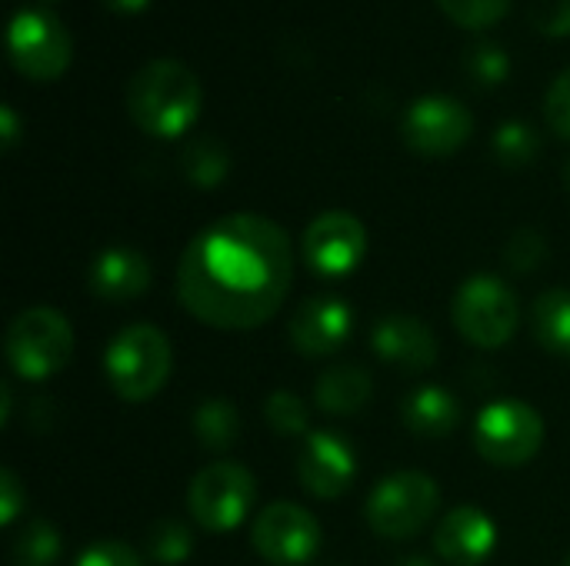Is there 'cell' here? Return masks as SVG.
I'll return each mask as SVG.
<instances>
[{"label":"cell","mask_w":570,"mask_h":566,"mask_svg":"<svg viewBox=\"0 0 570 566\" xmlns=\"http://www.w3.org/2000/svg\"><path fill=\"white\" fill-rule=\"evenodd\" d=\"M294 247L281 224L261 214H227L180 254V307L217 330H254L287 300Z\"/></svg>","instance_id":"1"},{"label":"cell","mask_w":570,"mask_h":566,"mask_svg":"<svg viewBox=\"0 0 570 566\" xmlns=\"http://www.w3.org/2000/svg\"><path fill=\"white\" fill-rule=\"evenodd\" d=\"M200 80L197 73L170 57L144 63L127 83V113L130 120L160 140L187 133L200 113Z\"/></svg>","instance_id":"2"},{"label":"cell","mask_w":570,"mask_h":566,"mask_svg":"<svg viewBox=\"0 0 570 566\" xmlns=\"http://www.w3.org/2000/svg\"><path fill=\"white\" fill-rule=\"evenodd\" d=\"M174 350L160 327L130 324L104 350V374L114 394L127 404H144L157 397L170 377Z\"/></svg>","instance_id":"3"},{"label":"cell","mask_w":570,"mask_h":566,"mask_svg":"<svg viewBox=\"0 0 570 566\" xmlns=\"http://www.w3.org/2000/svg\"><path fill=\"white\" fill-rule=\"evenodd\" d=\"M7 364L23 380H47L60 374L73 357V330L53 307L20 310L7 327Z\"/></svg>","instance_id":"4"},{"label":"cell","mask_w":570,"mask_h":566,"mask_svg":"<svg viewBox=\"0 0 570 566\" xmlns=\"http://www.w3.org/2000/svg\"><path fill=\"white\" fill-rule=\"evenodd\" d=\"M451 317L468 344L481 350H498L514 337L521 324V307L514 290L501 277L478 274L461 284L451 304Z\"/></svg>","instance_id":"5"},{"label":"cell","mask_w":570,"mask_h":566,"mask_svg":"<svg viewBox=\"0 0 570 566\" xmlns=\"http://www.w3.org/2000/svg\"><path fill=\"white\" fill-rule=\"evenodd\" d=\"M441 507L434 477L421 470H401L384 477L367 497V524L377 537L407 540L421 534Z\"/></svg>","instance_id":"6"},{"label":"cell","mask_w":570,"mask_h":566,"mask_svg":"<svg viewBox=\"0 0 570 566\" xmlns=\"http://www.w3.org/2000/svg\"><path fill=\"white\" fill-rule=\"evenodd\" d=\"M257 504V480L247 467L234 460L207 464L187 490L190 517L210 534H230Z\"/></svg>","instance_id":"7"},{"label":"cell","mask_w":570,"mask_h":566,"mask_svg":"<svg viewBox=\"0 0 570 566\" xmlns=\"http://www.w3.org/2000/svg\"><path fill=\"white\" fill-rule=\"evenodd\" d=\"M544 444V420L524 400H494L474 424V447L494 467H521L538 457Z\"/></svg>","instance_id":"8"},{"label":"cell","mask_w":570,"mask_h":566,"mask_svg":"<svg viewBox=\"0 0 570 566\" xmlns=\"http://www.w3.org/2000/svg\"><path fill=\"white\" fill-rule=\"evenodd\" d=\"M13 67L30 80H57L73 60L67 27L47 10H17L7 33Z\"/></svg>","instance_id":"9"},{"label":"cell","mask_w":570,"mask_h":566,"mask_svg":"<svg viewBox=\"0 0 570 566\" xmlns=\"http://www.w3.org/2000/svg\"><path fill=\"white\" fill-rule=\"evenodd\" d=\"M254 550L274 566H304L311 564L321 550L324 530L311 510L291 500H277L264 507L250 530Z\"/></svg>","instance_id":"10"},{"label":"cell","mask_w":570,"mask_h":566,"mask_svg":"<svg viewBox=\"0 0 570 566\" xmlns=\"http://www.w3.org/2000/svg\"><path fill=\"white\" fill-rule=\"evenodd\" d=\"M474 133V117L471 110L444 93L421 97L407 107L401 137L404 143L421 153V157H448L458 153Z\"/></svg>","instance_id":"11"},{"label":"cell","mask_w":570,"mask_h":566,"mask_svg":"<svg viewBox=\"0 0 570 566\" xmlns=\"http://www.w3.org/2000/svg\"><path fill=\"white\" fill-rule=\"evenodd\" d=\"M304 264L321 277H347L367 257V230L347 210H327L314 217L301 237Z\"/></svg>","instance_id":"12"},{"label":"cell","mask_w":570,"mask_h":566,"mask_svg":"<svg viewBox=\"0 0 570 566\" xmlns=\"http://www.w3.org/2000/svg\"><path fill=\"white\" fill-rule=\"evenodd\" d=\"M354 477H357V457L344 437H337L331 430L307 434V440L297 454V480L311 497L337 500L351 490Z\"/></svg>","instance_id":"13"},{"label":"cell","mask_w":570,"mask_h":566,"mask_svg":"<svg viewBox=\"0 0 570 566\" xmlns=\"http://www.w3.org/2000/svg\"><path fill=\"white\" fill-rule=\"evenodd\" d=\"M354 330V310L337 294H314L297 304L291 317V344L304 357H331L337 354Z\"/></svg>","instance_id":"14"},{"label":"cell","mask_w":570,"mask_h":566,"mask_svg":"<svg viewBox=\"0 0 570 566\" xmlns=\"http://www.w3.org/2000/svg\"><path fill=\"white\" fill-rule=\"evenodd\" d=\"M371 347L374 354L401 370L421 374L438 364V337L434 330L411 314H387L377 320L371 330Z\"/></svg>","instance_id":"15"},{"label":"cell","mask_w":570,"mask_h":566,"mask_svg":"<svg viewBox=\"0 0 570 566\" xmlns=\"http://www.w3.org/2000/svg\"><path fill=\"white\" fill-rule=\"evenodd\" d=\"M434 547L451 566H481L498 547V527L481 507H454L434 530Z\"/></svg>","instance_id":"16"},{"label":"cell","mask_w":570,"mask_h":566,"mask_svg":"<svg viewBox=\"0 0 570 566\" xmlns=\"http://www.w3.org/2000/svg\"><path fill=\"white\" fill-rule=\"evenodd\" d=\"M150 264L140 250L130 247H110L97 254L90 264V290L94 297L107 304H130L147 294L150 287Z\"/></svg>","instance_id":"17"},{"label":"cell","mask_w":570,"mask_h":566,"mask_svg":"<svg viewBox=\"0 0 570 566\" xmlns=\"http://www.w3.org/2000/svg\"><path fill=\"white\" fill-rule=\"evenodd\" d=\"M404 427L424 440H444L461 424V404L444 387H417L401 407Z\"/></svg>","instance_id":"18"},{"label":"cell","mask_w":570,"mask_h":566,"mask_svg":"<svg viewBox=\"0 0 570 566\" xmlns=\"http://www.w3.org/2000/svg\"><path fill=\"white\" fill-rule=\"evenodd\" d=\"M371 394H374V380L357 364H337V367L324 370L314 387L317 407L331 417H347V414L364 410Z\"/></svg>","instance_id":"19"},{"label":"cell","mask_w":570,"mask_h":566,"mask_svg":"<svg viewBox=\"0 0 570 566\" xmlns=\"http://www.w3.org/2000/svg\"><path fill=\"white\" fill-rule=\"evenodd\" d=\"M531 330L534 340L554 354V357H568L570 360V290L568 287H554L544 290L534 307H531Z\"/></svg>","instance_id":"20"},{"label":"cell","mask_w":570,"mask_h":566,"mask_svg":"<svg viewBox=\"0 0 570 566\" xmlns=\"http://www.w3.org/2000/svg\"><path fill=\"white\" fill-rule=\"evenodd\" d=\"M194 434L207 450H230L240 440V410L227 397H210L194 410Z\"/></svg>","instance_id":"21"},{"label":"cell","mask_w":570,"mask_h":566,"mask_svg":"<svg viewBox=\"0 0 570 566\" xmlns=\"http://www.w3.org/2000/svg\"><path fill=\"white\" fill-rule=\"evenodd\" d=\"M184 177L200 187V190H210V187H220L227 170H230V153L227 147L217 140V137H197L184 147Z\"/></svg>","instance_id":"22"},{"label":"cell","mask_w":570,"mask_h":566,"mask_svg":"<svg viewBox=\"0 0 570 566\" xmlns=\"http://www.w3.org/2000/svg\"><path fill=\"white\" fill-rule=\"evenodd\" d=\"M60 530L47 520H30L10 547L13 566H53L60 560Z\"/></svg>","instance_id":"23"},{"label":"cell","mask_w":570,"mask_h":566,"mask_svg":"<svg viewBox=\"0 0 570 566\" xmlns=\"http://www.w3.org/2000/svg\"><path fill=\"white\" fill-rule=\"evenodd\" d=\"M538 150H541V137L524 120H504L494 130V157L504 167H524L538 157Z\"/></svg>","instance_id":"24"},{"label":"cell","mask_w":570,"mask_h":566,"mask_svg":"<svg viewBox=\"0 0 570 566\" xmlns=\"http://www.w3.org/2000/svg\"><path fill=\"white\" fill-rule=\"evenodd\" d=\"M264 420L277 437H307L311 430V410L291 390H274L264 400Z\"/></svg>","instance_id":"25"},{"label":"cell","mask_w":570,"mask_h":566,"mask_svg":"<svg viewBox=\"0 0 570 566\" xmlns=\"http://www.w3.org/2000/svg\"><path fill=\"white\" fill-rule=\"evenodd\" d=\"M147 554L160 566H180L194 554V534L180 520H157L147 534Z\"/></svg>","instance_id":"26"},{"label":"cell","mask_w":570,"mask_h":566,"mask_svg":"<svg viewBox=\"0 0 570 566\" xmlns=\"http://www.w3.org/2000/svg\"><path fill=\"white\" fill-rule=\"evenodd\" d=\"M464 67H468L471 80L481 87H498L511 77V57L494 40L471 43V50L464 53Z\"/></svg>","instance_id":"27"},{"label":"cell","mask_w":570,"mask_h":566,"mask_svg":"<svg viewBox=\"0 0 570 566\" xmlns=\"http://www.w3.org/2000/svg\"><path fill=\"white\" fill-rule=\"evenodd\" d=\"M438 3L454 23H461L468 30L494 27L511 10V0H438Z\"/></svg>","instance_id":"28"},{"label":"cell","mask_w":570,"mask_h":566,"mask_svg":"<svg viewBox=\"0 0 570 566\" xmlns=\"http://www.w3.org/2000/svg\"><path fill=\"white\" fill-rule=\"evenodd\" d=\"M544 260H548V240L534 227H521L504 247V264L514 274H534Z\"/></svg>","instance_id":"29"},{"label":"cell","mask_w":570,"mask_h":566,"mask_svg":"<svg viewBox=\"0 0 570 566\" xmlns=\"http://www.w3.org/2000/svg\"><path fill=\"white\" fill-rule=\"evenodd\" d=\"M73 566H144L140 554L124 540H97L90 544Z\"/></svg>","instance_id":"30"},{"label":"cell","mask_w":570,"mask_h":566,"mask_svg":"<svg viewBox=\"0 0 570 566\" xmlns=\"http://www.w3.org/2000/svg\"><path fill=\"white\" fill-rule=\"evenodd\" d=\"M544 117L558 137L570 140V67L551 83L548 100H544Z\"/></svg>","instance_id":"31"},{"label":"cell","mask_w":570,"mask_h":566,"mask_svg":"<svg viewBox=\"0 0 570 566\" xmlns=\"http://www.w3.org/2000/svg\"><path fill=\"white\" fill-rule=\"evenodd\" d=\"M534 27L548 37H568L570 33V0H541L534 7Z\"/></svg>","instance_id":"32"},{"label":"cell","mask_w":570,"mask_h":566,"mask_svg":"<svg viewBox=\"0 0 570 566\" xmlns=\"http://www.w3.org/2000/svg\"><path fill=\"white\" fill-rule=\"evenodd\" d=\"M27 507V490L13 470H0V524L10 527Z\"/></svg>","instance_id":"33"},{"label":"cell","mask_w":570,"mask_h":566,"mask_svg":"<svg viewBox=\"0 0 570 566\" xmlns=\"http://www.w3.org/2000/svg\"><path fill=\"white\" fill-rule=\"evenodd\" d=\"M0 137H3V150H13L17 140H20V120L13 113V107L0 110Z\"/></svg>","instance_id":"34"},{"label":"cell","mask_w":570,"mask_h":566,"mask_svg":"<svg viewBox=\"0 0 570 566\" xmlns=\"http://www.w3.org/2000/svg\"><path fill=\"white\" fill-rule=\"evenodd\" d=\"M114 13H140L150 0H104Z\"/></svg>","instance_id":"35"},{"label":"cell","mask_w":570,"mask_h":566,"mask_svg":"<svg viewBox=\"0 0 570 566\" xmlns=\"http://www.w3.org/2000/svg\"><path fill=\"white\" fill-rule=\"evenodd\" d=\"M10 420V384H0V424Z\"/></svg>","instance_id":"36"},{"label":"cell","mask_w":570,"mask_h":566,"mask_svg":"<svg viewBox=\"0 0 570 566\" xmlns=\"http://www.w3.org/2000/svg\"><path fill=\"white\" fill-rule=\"evenodd\" d=\"M397 566H438L434 560H428V557H421V554H411V557H404Z\"/></svg>","instance_id":"37"},{"label":"cell","mask_w":570,"mask_h":566,"mask_svg":"<svg viewBox=\"0 0 570 566\" xmlns=\"http://www.w3.org/2000/svg\"><path fill=\"white\" fill-rule=\"evenodd\" d=\"M564 177H568V187H570V163H568V173H564Z\"/></svg>","instance_id":"38"},{"label":"cell","mask_w":570,"mask_h":566,"mask_svg":"<svg viewBox=\"0 0 570 566\" xmlns=\"http://www.w3.org/2000/svg\"><path fill=\"white\" fill-rule=\"evenodd\" d=\"M564 566H570V557H568V560H564Z\"/></svg>","instance_id":"39"},{"label":"cell","mask_w":570,"mask_h":566,"mask_svg":"<svg viewBox=\"0 0 570 566\" xmlns=\"http://www.w3.org/2000/svg\"><path fill=\"white\" fill-rule=\"evenodd\" d=\"M47 3H57V0H47Z\"/></svg>","instance_id":"40"}]
</instances>
